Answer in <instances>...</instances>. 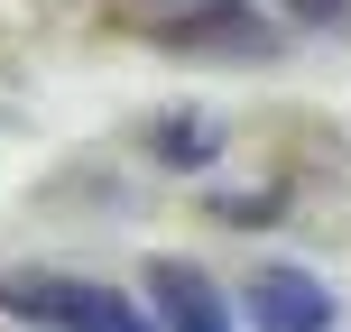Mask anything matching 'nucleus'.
Segmentation results:
<instances>
[{
  "label": "nucleus",
  "mask_w": 351,
  "mask_h": 332,
  "mask_svg": "<svg viewBox=\"0 0 351 332\" xmlns=\"http://www.w3.org/2000/svg\"><path fill=\"white\" fill-rule=\"evenodd\" d=\"M0 314L47 323V332H148V314L121 296V286H93V277H47V268H10V277H0Z\"/></svg>",
  "instance_id": "obj_1"
},
{
  "label": "nucleus",
  "mask_w": 351,
  "mask_h": 332,
  "mask_svg": "<svg viewBox=\"0 0 351 332\" xmlns=\"http://www.w3.org/2000/svg\"><path fill=\"white\" fill-rule=\"evenodd\" d=\"M148 296H158V323L167 332H231V305L213 296V277L185 268V259H158V268H148Z\"/></svg>",
  "instance_id": "obj_2"
},
{
  "label": "nucleus",
  "mask_w": 351,
  "mask_h": 332,
  "mask_svg": "<svg viewBox=\"0 0 351 332\" xmlns=\"http://www.w3.org/2000/svg\"><path fill=\"white\" fill-rule=\"evenodd\" d=\"M250 323L259 332H324L333 323V296H324L305 268H268V277L250 286Z\"/></svg>",
  "instance_id": "obj_3"
},
{
  "label": "nucleus",
  "mask_w": 351,
  "mask_h": 332,
  "mask_svg": "<svg viewBox=\"0 0 351 332\" xmlns=\"http://www.w3.org/2000/svg\"><path fill=\"white\" fill-rule=\"evenodd\" d=\"M176 47H231V55H268V28L250 10H204V18H185L176 28Z\"/></svg>",
  "instance_id": "obj_4"
},
{
  "label": "nucleus",
  "mask_w": 351,
  "mask_h": 332,
  "mask_svg": "<svg viewBox=\"0 0 351 332\" xmlns=\"http://www.w3.org/2000/svg\"><path fill=\"white\" fill-rule=\"evenodd\" d=\"M213 148H222V139H213L204 111H176V120H158V157H176V166H204Z\"/></svg>",
  "instance_id": "obj_5"
},
{
  "label": "nucleus",
  "mask_w": 351,
  "mask_h": 332,
  "mask_svg": "<svg viewBox=\"0 0 351 332\" xmlns=\"http://www.w3.org/2000/svg\"><path fill=\"white\" fill-rule=\"evenodd\" d=\"M342 10V0H296V18H333Z\"/></svg>",
  "instance_id": "obj_6"
}]
</instances>
